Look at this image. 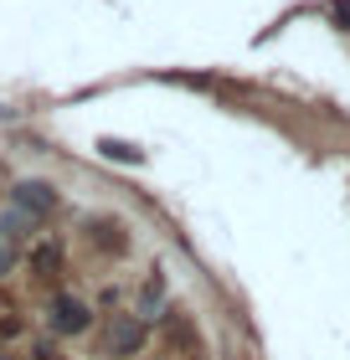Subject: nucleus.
Instances as JSON below:
<instances>
[{"instance_id": "f257e3e1", "label": "nucleus", "mask_w": 350, "mask_h": 360, "mask_svg": "<svg viewBox=\"0 0 350 360\" xmlns=\"http://www.w3.org/2000/svg\"><path fill=\"white\" fill-rule=\"evenodd\" d=\"M57 324H62V330H68V324L82 330V324H88V319H82V304H57Z\"/></svg>"}]
</instances>
